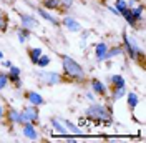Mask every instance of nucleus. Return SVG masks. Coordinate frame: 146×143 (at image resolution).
Wrapping results in <instances>:
<instances>
[{
    "mask_svg": "<svg viewBox=\"0 0 146 143\" xmlns=\"http://www.w3.org/2000/svg\"><path fill=\"white\" fill-rule=\"evenodd\" d=\"M27 98L30 100L33 105H42V103H43V98H42L36 92H28V93H27Z\"/></svg>",
    "mask_w": 146,
    "mask_h": 143,
    "instance_id": "0eeeda50",
    "label": "nucleus"
},
{
    "mask_svg": "<svg viewBox=\"0 0 146 143\" xmlns=\"http://www.w3.org/2000/svg\"><path fill=\"white\" fill-rule=\"evenodd\" d=\"M65 126H66V130H68V128H70V130H72V132H75V133H80V130H78V128H76V126L73 125L72 122H65Z\"/></svg>",
    "mask_w": 146,
    "mask_h": 143,
    "instance_id": "b1692460",
    "label": "nucleus"
},
{
    "mask_svg": "<svg viewBox=\"0 0 146 143\" xmlns=\"http://www.w3.org/2000/svg\"><path fill=\"white\" fill-rule=\"evenodd\" d=\"M18 75H20V68H17V67H10V77H12V80H17V83L20 85Z\"/></svg>",
    "mask_w": 146,
    "mask_h": 143,
    "instance_id": "2eb2a0df",
    "label": "nucleus"
},
{
    "mask_svg": "<svg viewBox=\"0 0 146 143\" xmlns=\"http://www.w3.org/2000/svg\"><path fill=\"white\" fill-rule=\"evenodd\" d=\"M48 63H50V58H48V57H45V55H42V57L38 58L36 65H40V67H46Z\"/></svg>",
    "mask_w": 146,
    "mask_h": 143,
    "instance_id": "aec40b11",
    "label": "nucleus"
},
{
    "mask_svg": "<svg viewBox=\"0 0 146 143\" xmlns=\"http://www.w3.org/2000/svg\"><path fill=\"white\" fill-rule=\"evenodd\" d=\"M28 35H30V33H28V28H22V30L18 32V38H20V42L23 43V42L27 40V37H28Z\"/></svg>",
    "mask_w": 146,
    "mask_h": 143,
    "instance_id": "6ab92c4d",
    "label": "nucleus"
},
{
    "mask_svg": "<svg viewBox=\"0 0 146 143\" xmlns=\"http://www.w3.org/2000/svg\"><path fill=\"white\" fill-rule=\"evenodd\" d=\"M43 77H45L46 83H50V85H55L56 82L60 80V77H58V73H53V72H50V73H43Z\"/></svg>",
    "mask_w": 146,
    "mask_h": 143,
    "instance_id": "9d476101",
    "label": "nucleus"
},
{
    "mask_svg": "<svg viewBox=\"0 0 146 143\" xmlns=\"http://www.w3.org/2000/svg\"><path fill=\"white\" fill-rule=\"evenodd\" d=\"M128 105H129L131 108H135L138 105V97L135 95V93H129V95H128Z\"/></svg>",
    "mask_w": 146,
    "mask_h": 143,
    "instance_id": "dca6fc26",
    "label": "nucleus"
},
{
    "mask_svg": "<svg viewBox=\"0 0 146 143\" xmlns=\"http://www.w3.org/2000/svg\"><path fill=\"white\" fill-rule=\"evenodd\" d=\"M123 95H125V87H116L115 93H113V98H115V100H119Z\"/></svg>",
    "mask_w": 146,
    "mask_h": 143,
    "instance_id": "a211bd4d",
    "label": "nucleus"
},
{
    "mask_svg": "<svg viewBox=\"0 0 146 143\" xmlns=\"http://www.w3.org/2000/svg\"><path fill=\"white\" fill-rule=\"evenodd\" d=\"M0 30H5V18H3V15H0Z\"/></svg>",
    "mask_w": 146,
    "mask_h": 143,
    "instance_id": "cd10ccee",
    "label": "nucleus"
},
{
    "mask_svg": "<svg viewBox=\"0 0 146 143\" xmlns=\"http://www.w3.org/2000/svg\"><path fill=\"white\" fill-rule=\"evenodd\" d=\"M60 3V0H45V7L46 9H55Z\"/></svg>",
    "mask_w": 146,
    "mask_h": 143,
    "instance_id": "412c9836",
    "label": "nucleus"
},
{
    "mask_svg": "<svg viewBox=\"0 0 146 143\" xmlns=\"http://www.w3.org/2000/svg\"><path fill=\"white\" fill-rule=\"evenodd\" d=\"M111 82L115 83V87H125V78L121 75H113L111 77Z\"/></svg>",
    "mask_w": 146,
    "mask_h": 143,
    "instance_id": "4468645a",
    "label": "nucleus"
},
{
    "mask_svg": "<svg viewBox=\"0 0 146 143\" xmlns=\"http://www.w3.org/2000/svg\"><path fill=\"white\" fill-rule=\"evenodd\" d=\"M62 2H63V5H65V7H70V5H72V2H73V0H62Z\"/></svg>",
    "mask_w": 146,
    "mask_h": 143,
    "instance_id": "c85d7f7f",
    "label": "nucleus"
},
{
    "mask_svg": "<svg viewBox=\"0 0 146 143\" xmlns=\"http://www.w3.org/2000/svg\"><path fill=\"white\" fill-rule=\"evenodd\" d=\"M10 120L12 122H20V113L15 110H10Z\"/></svg>",
    "mask_w": 146,
    "mask_h": 143,
    "instance_id": "4be33fe9",
    "label": "nucleus"
},
{
    "mask_svg": "<svg viewBox=\"0 0 146 143\" xmlns=\"http://www.w3.org/2000/svg\"><path fill=\"white\" fill-rule=\"evenodd\" d=\"M7 82H9V77H7L5 73H2V75H0V90L7 85Z\"/></svg>",
    "mask_w": 146,
    "mask_h": 143,
    "instance_id": "5701e85b",
    "label": "nucleus"
},
{
    "mask_svg": "<svg viewBox=\"0 0 146 143\" xmlns=\"http://www.w3.org/2000/svg\"><path fill=\"white\" fill-rule=\"evenodd\" d=\"M52 125H53V128H55V130H58L60 133H66V126H63L58 120H53V122H52Z\"/></svg>",
    "mask_w": 146,
    "mask_h": 143,
    "instance_id": "f3484780",
    "label": "nucleus"
},
{
    "mask_svg": "<svg viewBox=\"0 0 146 143\" xmlns=\"http://www.w3.org/2000/svg\"><path fill=\"white\" fill-rule=\"evenodd\" d=\"M116 9H118L119 12L123 9H126V2H125V0H118V2H116Z\"/></svg>",
    "mask_w": 146,
    "mask_h": 143,
    "instance_id": "bb28decb",
    "label": "nucleus"
},
{
    "mask_svg": "<svg viewBox=\"0 0 146 143\" xmlns=\"http://www.w3.org/2000/svg\"><path fill=\"white\" fill-rule=\"evenodd\" d=\"M121 52V48H113V50H108L106 52V57H115V55H118Z\"/></svg>",
    "mask_w": 146,
    "mask_h": 143,
    "instance_id": "a878e982",
    "label": "nucleus"
},
{
    "mask_svg": "<svg viewBox=\"0 0 146 143\" xmlns=\"http://www.w3.org/2000/svg\"><path fill=\"white\" fill-rule=\"evenodd\" d=\"M88 116H91L93 120H101V122H108L110 120V115L106 112L105 107H100V105H95L88 110Z\"/></svg>",
    "mask_w": 146,
    "mask_h": 143,
    "instance_id": "f03ea898",
    "label": "nucleus"
},
{
    "mask_svg": "<svg viewBox=\"0 0 146 143\" xmlns=\"http://www.w3.org/2000/svg\"><path fill=\"white\" fill-rule=\"evenodd\" d=\"M40 57H42V48H32V50H30V58H32L33 63L38 62Z\"/></svg>",
    "mask_w": 146,
    "mask_h": 143,
    "instance_id": "f8f14e48",
    "label": "nucleus"
},
{
    "mask_svg": "<svg viewBox=\"0 0 146 143\" xmlns=\"http://www.w3.org/2000/svg\"><path fill=\"white\" fill-rule=\"evenodd\" d=\"M141 12H143V9H141V7H138V9L131 10V13H133V17H135V20H136V18H141Z\"/></svg>",
    "mask_w": 146,
    "mask_h": 143,
    "instance_id": "393cba45",
    "label": "nucleus"
},
{
    "mask_svg": "<svg viewBox=\"0 0 146 143\" xmlns=\"http://www.w3.org/2000/svg\"><path fill=\"white\" fill-rule=\"evenodd\" d=\"M121 15H123V17H125V20H126L128 23H129V25H135V22H136V20H135V17H133V13H131V10L128 9H123L121 10Z\"/></svg>",
    "mask_w": 146,
    "mask_h": 143,
    "instance_id": "1a4fd4ad",
    "label": "nucleus"
},
{
    "mask_svg": "<svg viewBox=\"0 0 146 143\" xmlns=\"http://www.w3.org/2000/svg\"><path fill=\"white\" fill-rule=\"evenodd\" d=\"M63 70L66 75H70L73 78H83V75H85L83 68L70 57H63Z\"/></svg>",
    "mask_w": 146,
    "mask_h": 143,
    "instance_id": "f257e3e1",
    "label": "nucleus"
},
{
    "mask_svg": "<svg viewBox=\"0 0 146 143\" xmlns=\"http://www.w3.org/2000/svg\"><path fill=\"white\" fill-rule=\"evenodd\" d=\"M22 17V23H23V27L25 28H33V27H36V20L35 18H32V17H27V15H20Z\"/></svg>",
    "mask_w": 146,
    "mask_h": 143,
    "instance_id": "6e6552de",
    "label": "nucleus"
},
{
    "mask_svg": "<svg viewBox=\"0 0 146 143\" xmlns=\"http://www.w3.org/2000/svg\"><path fill=\"white\" fill-rule=\"evenodd\" d=\"M38 13H40V17H43V18H45V20H48L50 23H53V25H58V22H56V20H55V18L52 17V15H50V13H46L45 10L38 9Z\"/></svg>",
    "mask_w": 146,
    "mask_h": 143,
    "instance_id": "ddd939ff",
    "label": "nucleus"
},
{
    "mask_svg": "<svg viewBox=\"0 0 146 143\" xmlns=\"http://www.w3.org/2000/svg\"><path fill=\"white\" fill-rule=\"evenodd\" d=\"M63 25L68 28V30H72V32H78V30H80V23H78L76 20H73L72 17H66V18H65V20H63Z\"/></svg>",
    "mask_w": 146,
    "mask_h": 143,
    "instance_id": "20e7f679",
    "label": "nucleus"
},
{
    "mask_svg": "<svg viewBox=\"0 0 146 143\" xmlns=\"http://www.w3.org/2000/svg\"><path fill=\"white\" fill-rule=\"evenodd\" d=\"M106 52H108L106 43H98V45H96V58H98L100 62L106 58Z\"/></svg>",
    "mask_w": 146,
    "mask_h": 143,
    "instance_id": "39448f33",
    "label": "nucleus"
},
{
    "mask_svg": "<svg viewBox=\"0 0 146 143\" xmlns=\"http://www.w3.org/2000/svg\"><path fill=\"white\" fill-rule=\"evenodd\" d=\"M36 118H38V110L35 107L25 108L23 113H20V122L22 123H35Z\"/></svg>",
    "mask_w": 146,
    "mask_h": 143,
    "instance_id": "7ed1b4c3",
    "label": "nucleus"
},
{
    "mask_svg": "<svg viewBox=\"0 0 146 143\" xmlns=\"http://www.w3.org/2000/svg\"><path fill=\"white\" fill-rule=\"evenodd\" d=\"M91 88H93V92H95V93H100V95H103V93H105V85H103L101 82H98V80H93V82H91Z\"/></svg>",
    "mask_w": 146,
    "mask_h": 143,
    "instance_id": "9b49d317",
    "label": "nucleus"
},
{
    "mask_svg": "<svg viewBox=\"0 0 146 143\" xmlns=\"http://www.w3.org/2000/svg\"><path fill=\"white\" fill-rule=\"evenodd\" d=\"M0 118H2V107H0Z\"/></svg>",
    "mask_w": 146,
    "mask_h": 143,
    "instance_id": "7c9ffc66",
    "label": "nucleus"
},
{
    "mask_svg": "<svg viewBox=\"0 0 146 143\" xmlns=\"http://www.w3.org/2000/svg\"><path fill=\"white\" fill-rule=\"evenodd\" d=\"M2 57H3V53H2V52H0V60H2Z\"/></svg>",
    "mask_w": 146,
    "mask_h": 143,
    "instance_id": "c756f323",
    "label": "nucleus"
},
{
    "mask_svg": "<svg viewBox=\"0 0 146 143\" xmlns=\"http://www.w3.org/2000/svg\"><path fill=\"white\" fill-rule=\"evenodd\" d=\"M23 135L27 138H30V140H35L36 138V132H35V128H33L32 123H25V126H23Z\"/></svg>",
    "mask_w": 146,
    "mask_h": 143,
    "instance_id": "423d86ee",
    "label": "nucleus"
}]
</instances>
